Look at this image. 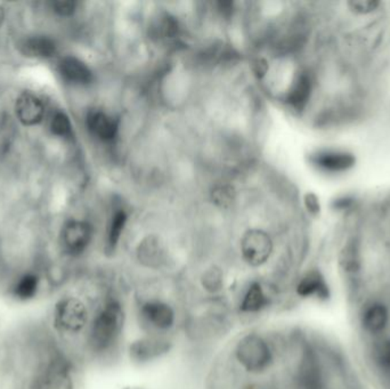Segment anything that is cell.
Returning <instances> with one entry per match:
<instances>
[{
	"label": "cell",
	"mask_w": 390,
	"mask_h": 389,
	"mask_svg": "<svg viewBox=\"0 0 390 389\" xmlns=\"http://www.w3.org/2000/svg\"><path fill=\"white\" fill-rule=\"evenodd\" d=\"M125 322L121 305L117 302L106 303L97 313L89 331V344L95 351L109 349L120 336Z\"/></svg>",
	"instance_id": "cell-1"
},
{
	"label": "cell",
	"mask_w": 390,
	"mask_h": 389,
	"mask_svg": "<svg viewBox=\"0 0 390 389\" xmlns=\"http://www.w3.org/2000/svg\"><path fill=\"white\" fill-rule=\"evenodd\" d=\"M53 327L59 334L76 336L85 330L89 322L88 308L74 295L62 297L54 305Z\"/></svg>",
	"instance_id": "cell-2"
},
{
	"label": "cell",
	"mask_w": 390,
	"mask_h": 389,
	"mask_svg": "<svg viewBox=\"0 0 390 389\" xmlns=\"http://www.w3.org/2000/svg\"><path fill=\"white\" fill-rule=\"evenodd\" d=\"M30 389H74V379L70 363L61 354L48 357Z\"/></svg>",
	"instance_id": "cell-3"
},
{
	"label": "cell",
	"mask_w": 390,
	"mask_h": 389,
	"mask_svg": "<svg viewBox=\"0 0 390 389\" xmlns=\"http://www.w3.org/2000/svg\"><path fill=\"white\" fill-rule=\"evenodd\" d=\"M236 357L246 371L260 372L270 366V346L258 334H248L236 346Z\"/></svg>",
	"instance_id": "cell-4"
},
{
	"label": "cell",
	"mask_w": 390,
	"mask_h": 389,
	"mask_svg": "<svg viewBox=\"0 0 390 389\" xmlns=\"http://www.w3.org/2000/svg\"><path fill=\"white\" fill-rule=\"evenodd\" d=\"M273 250V243L270 235L260 230H251L244 235L241 242V252L244 261L257 267L264 265L270 257Z\"/></svg>",
	"instance_id": "cell-5"
},
{
	"label": "cell",
	"mask_w": 390,
	"mask_h": 389,
	"mask_svg": "<svg viewBox=\"0 0 390 389\" xmlns=\"http://www.w3.org/2000/svg\"><path fill=\"white\" fill-rule=\"evenodd\" d=\"M93 237V228L88 222L71 220L62 231V246L69 256L76 257L88 248Z\"/></svg>",
	"instance_id": "cell-6"
},
{
	"label": "cell",
	"mask_w": 390,
	"mask_h": 389,
	"mask_svg": "<svg viewBox=\"0 0 390 389\" xmlns=\"http://www.w3.org/2000/svg\"><path fill=\"white\" fill-rule=\"evenodd\" d=\"M311 164L326 173H345L352 169L356 159L352 153L343 151H320L311 157Z\"/></svg>",
	"instance_id": "cell-7"
},
{
	"label": "cell",
	"mask_w": 390,
	"mask_h": 389,
	"mask_svg": "<svg viewBox=\"0 0 390 389\" xmlns=\"http://www.w3.org/2000/svg\"><path fill=\"white\" fill-rule=\"evenodd\" d=\"M15 112L18 120L23 123L24 126H35L41 123L44 118V103L35 95L24 93L16 101Z\"/></svg>",
	"instance_id": "cell-8"
},
{
	"label": "cell",
	"mask_w": 390,
	"mask_h": 389,
	"mask_svg": "<svg viewBox=\"0 0 390 389\" xmlns=\"http://www.w3.org/2000/svg\"><path fill=\"white\" fill-rule=\"evenodd\" d=\"M389 319V310L386 305L380 302L369 303L361 315L362 327L367 334H382L387 328Z\"/></svg>",
	"instance_id": "cell-9"
},
{
	"label": "cell",
	"mask_w": 390,
	"mask_h": 389,
	"mask_svg": "<svg viewBox=\"0 0 390 389\" xmlns=\"http://www.w3.org/2000/svg\"><path fill=\"white\" fill-rule=\"evenodd\" d=\"M144 317L153 327L160 330H168L175 323V313L173 308L166 303L160 300H151L145 303L142 308Z\"/></svg>",
	"instance_id": "cell-10"
},
{
	"label": "cell",
	"mask_w": 390,
	"mask_h": 389,
	"mask_svg": "<svg viewBox=\"0 0 390 389\" xmlns=\"http://www.w3.org/2000/svg\"><path fill=\"white\" fill-rule=\"evenodd\" d=\"M40 287V276L35 272H25L12 283L9 293L18 302H30L38 295Z\"/></svg>",
	"instance_id": "cell-11"
},
{
	"label": "cell",
	"mask_w": 390,
	"mask_h": 389,
	"mask_svg": "<svg viewBox=\"0 0 390 389\" xmlns=\"http://www.w3.org/2000/svg\"><path fill=\"white\" fill-rule=\"evenodd\" d=\"M89 132L102 141H111L117 133V121L104 112L93 110L87 115Z\"/></svg>",
	"instance_id": "cell-12"
},
{
	"label": "cell",
	"mask_w": 390,
	"mask_h": 389,
	"mask_svg": "<svg viewBox=\"0 0 390 389\" xmlns=\"http://www.w3.org/2000/svg\"><path fill=\"white\" fill-rule=\"evenodd\" d=\"M59 74L67 81L76 85H87L93 80L89 67L74 56H67L59 62Z\"/></svg>",
	"instance_id": "cell-13"
},
{
	"label": "cell",
	"mask_w": 390,
	"mask_h": 389,
	"mask_svg": "<svg viewBox=\"0 0 390 389\" xmlns=\"http://www.w3.org/2000/svg\"><path fill=\"white\" fill-rule=\"evenodd\" d=\"M311 89H313V84H311V77L302 72L297 77L291 86L290 91H287V103L297 111H302L311 98Z\"/></svg>",
	"instance_id": "cell-14"
},
{
	"label": "cell",
	"mask_w": 390,
	"mask_h": 389,
	"mask_svg": "<svg viewBox=\"0 0 390 389\" xmlns=\"http://www.w3.org/2000/svg\"><path fill=\"white\" fill-rule=\"evenodd\" d=\"M22 52L29 57L50 59L56 53L55 41L45 35H35L24 41Z\"/></svg>",
	"instance_id": "cell-15"
},
{
	"label": "cell",
	"mask_w": 390,
	"mask_h": 389,
	"mask_svg": "<svg viewBox=\"0 0 390 389\" xmlns=\"http://www.w3.org/2000/svg\"><path fill=\"white\" fill-rule=\"evenodd\" d=\"M166 351H167L166 342L156 339L141 340V342H135L130 349L132 357L141 362L152 360Z\"/></svg>",
	"instance_id": "cell-16"
},
{
	"label": "cell",
	"mask_w": 390,
	"mask_h": 389,
	"mask_svg": "<svg viewBox=\"0 0 390 389\" xmlns=\"http://www.w3.org/2000/svg\"><path fill=\"white\" fill-rule=\"evenodd\" d=\"M268 305V297L259 283H253L244 295L241 310L246 313H257Z\"/></svg>",
	"instance_id": "cell-17"
},
{
	"label": "cell",
	"mask_w": 390,
	"mask_h": 389,
	"mask_svg": "<svg viewBox=\"0 0 390 389\" xmlns=\"http://www.w3.org/2000/svg\"><path fill=\"white\" fill-rule=\"evenodd\" d=\"M326 282L319 273H309L302 278L297 287V291L302 297H322L326 293Z\"/></svg>",
	"instance_id": "cell-18"
},
{
	"label": "cell",
	"mask_w": 390,
	"mask_h": 389,
	"mask_svg": "<svg viewBox=\"0 0 390 389\" xmlns=\"http://www.w3.org/2000/svg\"><path fill=\"white\" fill-rule=\"evenodd\" d=\"M138 258L145 266L156 269L164 261V252L156 241L149 240L142 244Z\"/></svg>",
	"instance_id": "cell-19"
},
{
	"label": "cell",
	"mask_w": 390,
	"mask_h": 389,
	"mask_svg": "<svg viewBox=\"0 0 390 389\" xmlns=\"http://www.w3.org/2000/svg\"><path fill=\"white\" fill-rule=\"evenodd\" d=\"M373 361L379 369L390 373V338H382L373 346Z\"/></svg>",
	"instance_id": "cell-20"
},
{
	"label": "cell",
	"mask_w": 390,
	"mask_h": 389,
	"mask_svg": "<svg viewBox=\"0 0 390 389\" xmlns=\"http://www.w3.org/2000/svg\"><path fill=\"white\" fill-rule=\"evenodd\" d=\"M127 216L123 210H117L113 217H112L111 224H110L109 233H108V243L111 248H115L117 243L120 240L122 235L123 228L126 225Z\"/></svg>",
	"instance_id": "cell-21"
},
{
	"label": "cell",
	"mask_w": 390,
	"mask_h": 389,
	"mask_svg": "<svg viewBox=\"0 0 390 389\" xmlns=\"http://www.w3.org/2000/svg\"><path fill=\"white\" fill-rule=\"evenodd\" d=\"M50 130L59 137L70 138L72 136V125L64 112H56L54 114L50 123Z\"/></svg>",
	"instance_id": "cell-22"
},
{
	"label": "cell",
	"mask_w": 390,
	"mask_h": 389,
	"mask_svg": "<svg viewBox=\"0 0 390 389\" xmlns=\"http://www.w3.org/2000/svg\"><path fill=\"white\" fill-rule=\"evenodd\" d=\"M380 5L382 3L377 0H352L347 3L348 9L358 15H367L376 12Z\"/></svg>",
	"instance_id": "cell-23"
},
{
	"label": "cell",
	"mask_w": 390,
	"mask_h": 389,
	"mask_svg": "<svg viewBox=\"0 0 390 389\" xmlns=\"http://www.w3.org/2000/svg\"><path fill=\"white\" fill-rule=\"evenodd\" d=\"M222 286H223V274L219 269H212L205 273L203 276V287L205 289L210 293H216L222 289Z\"/></svg>",
	"instance_id": "cell-24"
},
{
	"label": "cell",
	"mask_w": 390,
	"mask_h": 389,
	"mask_svg": "<svg viewBox=\"0 0 390 389\" xmlns=\"http://www.w3.org/2000/svg\"><path fill=\"white\" fill-rule=\"evenodd\" d=\"M76 4L71 0H57L54 1L53 9L61 16H70L76 11Z\"/></svg>",
	"instance_id": "cell-25"
},
{
	"label": "cell",
	"mask_w": 390,
	"mask_h": 389,
	"mask_svg": "<svg viewBox=\"0 0 390 389\" xmlns=\"http://www.w3.org/2000/svg\"><path fill=\"white\" fill-rule=\"evenodd\" d=\"M214 202L220 205H226L232 201V192L227 188H219L214 192Z\"/></svg>",
	"instance_id": "cell-26"
},
{
	"label": "cell",
	"mask_w": 390,
	"mask_h": 389,
	"mask_svg": "<svg viewBox=\"0 0 390 389\" xmlns=\"http://www.w3.org/2000/svg\"><path fill=\"white\" fill-rule=\"evenodd\" d=\"M306 205L311 213H319L320 211V203H319V200L314 194H308L306 196Z\"/></svg>",
	"instance_id": "cell-27"
},
{
	"label": "cell",
	"mask_w": 390,
	"mask_h": 389,
	"mask_svg": "<svg viewBox=\"0 0 390 389\" xmlns=\"http://www.w3.org/2000/svg\"><path fill=\"white\" fill-rule=\"evenodd\" d=\"M352 200L349 199V198H341V199L335 200V203H333V207L335 209H343L348 208L349 205H352Z\"/></svg>",
	"instance_id": "cell-28"
},
{
	"label": "cell",
	"mask_w": 390,
	"mask_h": 389,
	"mask_svg": "<svg viewBox=\"0 0 390 389\" xmlns=\"http://www.w3.org/2000/svg\"><path fill=\"white\" fill-rule=\"evenodd\" d=\"M4 20H5V11H4L3 6L0 5V28L3 26Z\"/></svg>",
	"instance_id": "cell-29"
}]
</instances>
